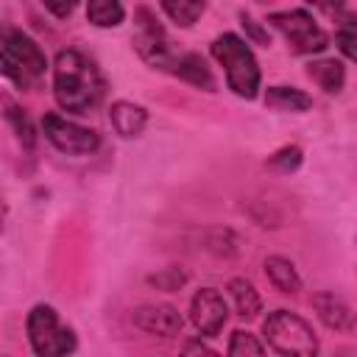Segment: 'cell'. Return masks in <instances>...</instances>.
<instances>
[{
    "mask_svg": "<svg viewBox=\"0 0 357 357\" xmlns=\"http://www.w3.org/2000/svg\"><path fill=\"white\" fill-rule=\"evenodd\" d=\"M56 103L73 114H89L103 98V78L81 50H61L53 67Z\"/></svg>",
    "mask_w": 357,
    "mask_h": 357,
    "instance_id": "cell-1",
    "label": "cell"
},
{
    "mask_svg": "<svg viewBox=\"0 0 357 357\" xmlns=\"http://www.w3.org/2000/svg\"><path fill=\"white\" fill-rule=\"evenodd\" d=\"M212 56L223 64L229 89H234L240 98L251 100L259 89V67H257V59L248 50V45L234 33H223L212 42Z\"/></svg>",
    "mask_w": 357,
    "mask_h": 357,
    "instance_id": "cell-2",
    "label": "cell"
},
{
    "mask_svg": "<svg viewBox=\"0 0 357 357\" xmlns=\"http://www.w3.org/2000/svg\"><path fill=\"white\" fill-rule=\"evenodd\" d=\"M47 59L42 47L22 31H6L3 36V75L20 89H31L45 75Z\"/></svg>",
    "mask_w": 357,
    "mask_h": 357,
    "instance_id": "cell-3",
    "label": "cell"
},
{
    "mask_svg": "<svg viewBox=\"0 0 357 357\" xmlns=\"http://www.w3.org/2000/svg\"><path fill=\"white\" fill-rule=\"evenodd\" d=\"M262 332H265V340L273 351L279 354H315L318 351V340H315V332L312 326L298 318L296 312H287V310H276L265 318L262 324Z\"/></svg>",
    "mask_w": 357,
    "mask_h": 357,
    "instance_id": "cell-4",
    "label": "cell"
},
{
    "mask_svg": "<svg viewBox=\"0 0 357 357\" xmlns=\"http://www.w3.org/2000/svg\"><path fill=\"white\" fill-rule=\"evenodd\" d=\"M28 340L31 349L42 357H59L75 351V335L70 326H64L53 307L36 304L28 312Z\"/></svg>",
    "mask_w": 357,
    "mask_h": 357,
    "instance_id": "cell-5",
    "label": "cell"
},
{
    "mask_svg": "<svg viewBox=\"0 0 357 357\" xmlns=\"http://www.w3.org/2000/svg\"><path fill=\"white\" fill-rule=\"evenodd\" d=\"M268 22L287 39L293 53H321L329 45L324 28L307 11H301V8H296V11H276V14L268 17Z\"/></svg>",
    "mask_w": 357,
    "mask_h": 357,
    "instance_id": "cell-6",
    "label": "cell"
},
{
    "mask_svg": "<svg viewBox=\"0 0 357 357\" xmlns=\"http://www.w3.org/2000/svg\"><path fill=\"white\" fill-rule=\"evenodd\" d=\"M134 47L142 56V61H148L151 67L167 70V73L178 56V53H173L165 28L148 8H137V14H134Z\"/></svg>",
    "mask_w": 357,
    "mask_h": 357,
    "instance_id": "cell-7",
    "label": "cell"
},
{
    "mask_svg": "<svg viewBox=\"0 0 357 357\" xmlns=\"http://www.w3.org/2000/svg\"><path fill=\"white\" fill-rule=\"evenodd\" d=\"M42 131L50 145H56L61 153H92L100 145V137L92 128H84L73 120H64L53 112L42 117Z\"/></svg>",
    "mask_w": 357,
    "mask_h": 357,
    "instance_id": "cell-8",
    "label": "cell"
},
{
    "mask_svg": "<svg viewBox=\"0 0 357 357\" xmlns=\"http://www.w3.org/2000/svg\"><path fill=\"white\" fill-rule=\"evenodd\" d=\"M190 318L195 324V329L206 337H215L220 335L226 318H229V310H226V301L218 290L212 287H204L192 296V304H190Z\"/></svg>",
    "mask_w": 357,
    "mask_h": 357,
    "instance_id": "cell-9",
    "label": "cell"
},
{
    "mask_svg": "<svg viewBox=\"0 0 357 357\" xmlns=\"http://www.w3.org/2000/svg\"><path fill=\"white\" fill-rule=\"evenodd\" d=\"M134 324L148 332V335H162V337H173L181 332V315L167 307V304H145V307H137L134 310Z\"/></svg>",
    "mask_w": 357,
    "mask_h": 357,
    "instance_id": "cell-10",
    "label": "cell"
},
{
    "mask_svg": "<svg viewBox=\"0 0 357 357\" xmlns=\"http://www.w3.org/2000/svg\"><path fill=\"white\" fill-rule=\"evenodd\" d=\"M312 307H315L318 318H321L329 329H335V332H349V329H354V324H357V318H354V312L349 310V304L340 301L335 293H318V296H312Z\"/></svg>",
    "mask_w": 357,
    "mask_h": 357,
    "instance_id": "cell-11",
    "label": "cell"
},
{
    "mask_svg": "<svg viewBox=\"0 0 357 357\" xmlns=\"http://www.w3.org/2000/svg\"><path fill=\"white\" fill-rule=\"evenodd\" d=\"M170 73H173V75H178L181 81L192 84V86L206 89V92H212V89H215V78H212V73H209L206 61H204L198 53H178V56H176V61H173V67H170Z\"/></svg>",
    "mask_w": 357,
    "mask_h": 357,
    "instance_id": "cell-12",
    "label": "cell"
},
{
    "mask_svg": "<svg viewBox=\"0 0 357 357\" xmlns=\"http://www.w3.org/2000/svg\"><path fill=\"white\" fill-rule=\"evenodd\" d=\"M109 120H112V126H114V131L120 137H137L148 123V112L142 106H137V103L117 100L112 106V112H109Z\"/></svg>",
    "mask_w": 357,
    "mask_h": 357,
    "instance_id": "cell-13",
    "label": "cell"
},
{
    "mask_svg": "<svg viewBox=\"0 0 357 357\" xmlns=\"http://www.w3.org/2000/svg\"><path fill=\"white\" fill-rule=\"evenodd\" d=\"M307 75L324 89V92H340L343 81H346V70L340 61L335 59H321V61H310L307 64Z\"/></svg>",
    "mask_w": 357,
    "mask_h": 357,
    "instance_id": "cell-14",
    "label": "cell"
},
{
    "mask_svg": "<svg viewBox=\"0 0 357 357\" xmlns=\"http://www.w3.org/2000/svg\"><path fill=\"white\" fill-rule=\"evenodd\" d=\"M265 276L271 279V284L279 293H298L301 290V279H298L296 268L290 265V259H284V257H268L265 259Z\"/></svg>",
    "mask_w": 357,
    "mask_h": 357,
    "instance_id": "cell-15",
    "label": "cell"
},
{
    "mask_svg": "<svg viewBox=\"0 0 357 357\" xmlns=\"http://www.w3.org/2000/svg\"><path fill=\"white\" fill-rule=\"evenodd\" d=\"M265 103L279 112H304L312 106V98L296 86H268Z\"/></svg>",
    "mask_w": 357,
    "mask_h": 357,
    "instance_id": "cell-16",
    "label": "cell"
},
{
    "mask_svg": "<svg viewBox=\"0 0 357 357\" xmlns=\"http://www.w3.org/2000/svg\"><path fill=\"white\" fill-rule=\"evenodd\" d=\"M126 17L120 0H86V20L98 28H112L120 25Z\"/></svg>",
    "mask_w": 357,
    "mask_h": 357,
    "instance_id": "cell-17",
    "label": "cell"
},
{
    "mask_svg": "<svg viewBox=\"0 0 357 357\" xmlns=\"http://www.w3.org/2000/svg\"><path fill=\"white\" fill-rule=\"evenodd\" d=\"M229 293H231V298H234V307H237V315H240V318H254V315L259 312L262 301H259V293L254 290L251 282H245V279H231V282H229Z\"/></svg>",
    "mask_w": 357,
    "mask_h": 357,
    "instance_id": "cell-18",
    "label": "cell"
},
{
    "mask_svg": "<svg viewBox=\"0 0 357 357\" xmlns=\"http://www.w3.org/2000/svg\"><path fill=\"white\" fill-rule=\"evenodd\" d=\"M159 3L165 14L181 28H190L204 14V0H159Z\"/></svg>",
    "mask_w": 357,
    "mask_h": 357,
    "instance_id": "cell-19",
    "label": "cell"
},
{
    "mask_svg": "<svg viewBox=\"0 0 357 357\" xmlns=\"http://www.w3.org/2000/svg\"><path fill=\"white\" fill-rule=\"evenodd\" d=\"M6 117H8V123H11L14 134H17V139H20L25 148H33V142H36V131H33L28 114H25L22 109H17L14 103H6Z\"/></svg>",
    "mask_w": 357,
    "mask_h": 357,
    "instance_id": "cell-20",
    "label": "cell"
},
{
    "mask_svg": "<svg viewBox=\"0 0 357 357\" xmlns=\"http://www.w3.org/2000/svg\"><path fill=\"white\" fill-rule=\"evenodd\" d=\"M265 351V346L251 335V332H243V329H237L234 335H231V340H229V354H262Z\"/></svg>",
    "mask_w": 357,
    "mask_h": 357,
    "instance_id": "cell-21",
    "label": "cell"
},
{
    "mask_svg": "<svg viewBox=\"0 0 357 357\" xmlns=\"http://www.w3.org/2000/svg\"><path fill=\"white\" fill-rule=\"evenodd\" d=\"M268 165L276 167V170H282V173H290V170H296V167L301 165V148L287 145V148L276 151V153L268 159Z\"/></svg>",
    "mask_w": 357,
    "mask_h": 357,
    "instance_id": "cell-22",
    "label": "cell"
},
{
    "mask_svg": "<svg viewBox=\"0 0 357 357\" xmlns=\"http://www.w3.org/2000/svg\"><path fill=\"white\" fill-rule=\"evenodd\" d=\"M184 282H187V273L178 271V268H165L162 273L148 276V284H153V287H159V290H178Z\"/></svg>",
    "mask_w": 357,
    "mask_h": 357,
    "instance_id": "cell-23",
    "label": "cell"
},
{
    "mask_svg": "<svg viewBox=\"0 0 357 357\" xmlns=\"http://www.w3.org/2000/svg\"><path fill=\"white\" fill-rule=\"evenodd\" d=\"M335 42L340 47L343 56H349L351 61H357V28H340L335 33Z\"/></svg>",
    "mask_w": 357,
    "mask_h": 357,
    "instance_id": "cell-24",
    "label": "cell"
},
{
    "mask_svg": "<svg viewBox=\"0 0 357 357\" xmlns=\"http://www.w3.org/2000/svg\"><path fill=\"white\" fill-rule=\"evenodd\" d=\"M75 6H78V0H45V8H47L53 17H59V20L70 17V14L75 11Z\"/></svg>",
    "mask_w": 357,
    "mask_h": 357,
    "instance_id": "cell-25",
    "label": "cell"
},
{
    "mask_svg": "<svg viewBox=\"0 0 357 357\" xmlns=\"http://www.w3.org/2000/svg\"><path fill=\"white\" fill-rule=\"evenodd\" d=\"M240 20H243V28L251 33V39H254V42H259V45H271L268 31H262V28H259V25H257V22H254L248 14H240Z\"/></svg>",
    "mask_w": 357,
    "mask_h": 357,
    "instance_id": "cell-26",
    "label": "cell"
},
{
    "mask_svg": "<svg viewBox=\"0 0 357 357\" xmlns=\"http://www.w3.org/2000/svg\"><path fill=\"white\" fill-rule=\"evenodd\" d=\"M307 3H312L315 8H321V11H326V14H335V11H340V6H343V0H307Z\"/></svg>",
    "mask_w": 357,
    "mask_h": 357,
    "instance_id": "cell-27",
    "label": "cell"
},
{
    "mask_svg": "<svg viewBox=\"0 0 357 357\" xmlns=\"http://www.w3.org/2000/svg\"><path fill=\"white\" fill-rule=\"evenodd\" d=\"M184 351H187V354H192V351H201V354H212V349H209V346H204L201 340H190V343H184Z\"/></svg>",
    "mask_w": 357,
    "mask_h": 357,
    "instance_id": "cell-28",
    "label": "cell"
},
{
    "mask_svg": "<svg viewBox=\"0 0 357 357\" xmlns=\"http://www.w3.org/2000/svg\"><path fill=\"white\" fill-rule=\"evenodd\" d=\"M265 3H268V0H265Z\"/></svg>",
    "mask_w": 357,
    "mask_h": 357,
    "instance_id": "cell-29",
    "label": "cell"
}]
</instances>
